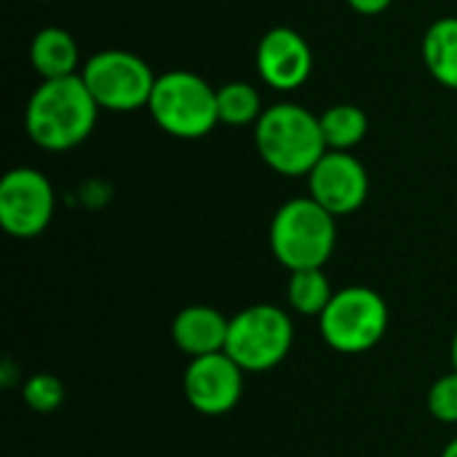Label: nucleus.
Wrapping results in <instances>:
<instances>
[{"mask_svg": "<svg viewBox=\"0 0 457 457\" xmlns=\"http://www.w3.org/2000/svg\"><path fill=\"white\" fill-rule=\"evenodd\" d=\"M345 3L361 16H378L383 11H388L394 0H345Z\"/></svg>", "mask_w": 457, "mask_h": 457, "instance_id": "nucleus-20", "label": "nucleus"}, {"mask_svg": "<svg viewBox=\"0 0 457 457\" xmlns=\"http://www.w3.org/2000/svg\"><path fill=\"white\" fill-rule=\"evenodd\" d=\"M21 399L24 404L37 412V415H51L64 404V383L56 375L37 372L24 380L21 386Z\"/></svg>", "mask_w": 457, "mask_h": 457, "instance_id": "nucleus-18", "label": "nucleus"}, {"mask_svg": "<svg viewBox=\"0 0 457 457\" xmlns=\"http://www.w3.org/2000/svg\"><path fill=\"white\" fill-rule=\"evenodd\" d=\"M147 110L155 126L177 139H201L220 123L217 88L190 70L158 75Z\"/></svg>", "mask_w": 457, "mask_h": 457, "instance_id": "nucleus-4", "label": "nucleus"}, {"mask_svg": "<svg viewBox=\"0 0 457 457\" xmlns=\"http://www.w3.org/2000/svg\"><path fill=\"white\" fill-rule=\"evenodd\" d=\"M428 412L439 423H457V372L442 375L431 388H428Z\"/></svg>", "mask_w": 457, "mask_h": 457, "instance_id": "nucleus-19", "label": "nucleus"}, {"mask_svg": "<svg viewBox=\"0 0 457 457\" xmlns=\"http://www.w3.org/2000/svg\"><path fill=\"white\" fill-rule=\"evenodd\" d=\"M337 217L319 206L311 195L292 198L273 214L270 252L289 270L324 268L337 244Z\"/></svg>", "mask_w": 457, "mask_h": 457, "instance_id": "nucleus-3", "label": "nucleus"}, {"mask_svg": "<svg viewBox=\"0 0 457 457\" xmlns=\"http://www.w3.org/2000/svg\"><path fill=\"white\" fill-rule=\"evenodd\" d=\"M319 123H321L327 150H340V153H351L370 131L367 112L351 102H340V104L327 107L319 115Z\"/></svg>", "mask_w": 457, "mask_h": 457, "instance_id": "nucleus-15", "label": "nucleus"}, {"mask_svg": "<svg viewBox=\"0 0 457 457\" xmlns=\"http://www.w3.org/2000/svg\"><path fill=\"white\" fill-rule=\"evenodd\" d=\"M450 359H453V370L457 372V332L455 337H453V348H450Z\"/></svg>", "mask_w": 457, "mask_h": 457, "instance_id": "nucleus-22", "label": "nucleus"}, {"mask_svg": "<svg viewBox=\"0 0 457 457\" xmlns=\"http://www.w3.org/2000/svg\"><path fill=\"white\" fill-rule=\"evenodd\" d=\"M182 394L187 404L201 415H228L241 402L244 370L225 351L190 359L182 378Z\"/></svg>", "mask_w": 457, "mask_h": 457, "instance_id": "nucleus-10", "label": "nucleus"}, {"mask_svg": "<svg viewBox=\"0 0 457 457\" xmlns=\"http://www.w3.org/2000/svg\"><path fill=\"white\" fill-rule=\"evenodd\" d=\"M295 343V327L284 308L257 303L230 319L225 353L244 372H268L278 367Z\"/></svg>", "mask_w": 457, "mask_h": 457, "instance_id": "nucleus-5", "label": "nucleus"}, {"mask_svg": "<svg viewBox=\"0 0 457 457\" xmlns=\"http://www.w3.org/2000/svg\"><path fill=\"white\" fill-rule=\"evenodd\" d=\"M37 3H48V0H37Z\"/></svg>", "mask_w": 457, "mask_h": 457, "instance_id": "nucleus-23", "label": "nucleus"}, {"mask_svg": "<svg viewBox=\"0 0 457 457\" xmlns=\"http://www.w3.org/2000/svg\"><path fill=\"white\" fill-rule=\"evenodd\" d=\"M228 329H230V319H225L217 308L187 305L171 321V340L185 356L201 359L225 351Z\"/></svg>", "mask_w": 457, "mask_h": 457, "instance_id": "nucleus-12", "label": "nucleus"}, {"mask_svg": "<svg viewBox=\"0 0 457 457\" xmlns=\"http://www.w3.org/2000/svg\"><path fill=\"white\" fill-rule=\"evenodd\" d=\"M423 64L439 86L457 91V16H442L426 29Z\"/></svg>", "mask_w": 457, "mask_h": 457, "instance_id": "nucleus-14", "label": "nucleus"}, {"mask_svg": "<svg viewBox=\"0 0 457 457\" xmlns=\"http://www.w3.org/2000/svg\"><path fill=\"white\" fill-rule=\"evenodd\" d=\"M265 112L260 91L246 80H230L217 88V115L225 126H252Z\"/></svg>", "mask_w": 457, "mask_h": 457, "instance_id": "nucleus-17", "label": "nucleus"}, {"mask_svg": "<svg viewBox=\"0 0 457 457\" xmlns=\"http://www.w3.org/2000/svg\"><path fill=\"white\" fill-rule=\"evenodd\" d=\"M96 118L99 104L80 75L43 80L24 107L27 137L46 153H67L83 145L91 137Z\"/></svg>", "mask_w": 457, "mask_h": 457, "instance_id": "nucleus-1", "label": "nucleus"}, {"mask_svg": "<svg viewBox=\"0 0 457 457\" xmlns=\"http://www.w3.org/2000/svg\"><path fill=\"white\" fill-rule=\"evenodd\" d=\"M319 324L321 337L332 351L348 356L367 353L388 332V303L370 287H345L335 292Z\"/></svg>", "mask_w": 457, "mask_h": 457, "instance_id": "nucleus-6", "label": "nucleus"}, {"mask_svg": "<svg viewBox=\"0 0 457 457\" xmlns=\"http://www.w3.org/2000/svg\"><path fill=\"white\" fill-rule=\"evenodd\" d=\"M308 195L335 217L359 212L370 195V174L353 153L327 150L308 174Z\"/></svg>", "mask_w": 457, "mask_h": 457, "instance_id": "nucleus-9", "label": "nucleus"}, {"mask_svg": "<svg viewBox=\"0 0 457 457\" xmlns=\"http://www.w3.org/2000/svg\"><path fill=\"white\" fill-rule=\"evenodd\" d=\"M254 147L265 166L284 177H308L327 153L319 115L295 102L265 107L254 123Z\"/></svg>", "mask_w": 457, "mask_h": 457, "instance_id": "nucleus-2", "label": "nucleus"}, {"mask_svg": "<svg viewBox=\"0 0 457 457\" xmlns=\"http://www.w3.org/2000/svg\"><path fill=\"white\" fill-rule=\"evenodd\" d=\"M29 62H32V70L43 80L80 75L78 72V64H80L78 43L62 27H43L35 32V37L29 43Z\"/></svg>", "mask_w": 457, "mask_h": 457, "instance_id": "nucleus-13", "label": "nucleus"}, {"mask_svg": "<svg viewBox=\"0 0 457 457\" xmlns=\"http://www.w3.org/2000/svg\"><path fill=\"white\" fill-rule=\"evenodd\" d=\"M80 78L99 110L134 112L150 104L158 75L150 64L123 48H104L86 59Z\"/></svg>", "mask_w": 457, "mask_h": 457, "instance_id": "nucleus-7", "label": "nucleus"}, {"mask_svg": "<svg viewBox=\"0 0 457 457\" xmlns=\"http://www.w3.org/2000/svg\"><path fill=\"white\" fill-rule=\"evenodd\" d=\"M257 75L273 91L289 94L308 83L313 72V51L292 27H273L257 43Z\"/></svg>", "mask_w": 457, "mask_h": 457, "instance_id": "nucleus-11", "label": "nucleus"}, {"mask_svg": "<svg viewBox=\"0 0 457 457\" xmlns=\"http://www.w3.org/2000/svg\"><path fill=\"white\" fill-rule=\"evenodd\" d=\"M332 297H335V292L329 287V278H327L324 268H311V270L289 273L287 300H289V308L295 313L321 319V313L329 308Z\"/></svg>", "mask_w": 457, "mask_h": 457, "instance_id": "nucleus-16", "label": "nucleus"}, {"mask_svg": "<svg viewBox=\"0 0 457 457\" xmlns=\"http://www.w3.org/2000/svg\"><path fill=\"white\" fill-rule=\"evenodd\" d=\"M56 195L48 177L29 166H16L0 179V225L13 238L40 236L54 217Z\"/></svg>", "mask_w": 457, "mask_h": 457, "instance_id": "nucleus-8", "label": "nucleus"}, {"mask_svg": "<svg viewBox=\"0 0 457 457\" xmlns=\"http://www.w3.org/2000/svg\"><path fill=\"white\" fill-rule=\"evenodd\" d=\"M442 457H457V439H453V442L442 450Z\"/></svg>", "mask_w": 457, "mask_h": 457, "instance_id": "nucleus-21", "label": "nucleus"}]
</instances>
